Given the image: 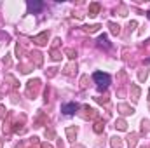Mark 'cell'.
I'll return each instance as SVG.
<instances>
[{
  "label": "cell",
  "instance_id": "6da1fadb",
  "mask_svg": "<svg viewBox=\"0 0 150 148\" xmlns=\"http://www.w3.org/2000/svg\"><path fill=\"white\" fill-rule=\"evenodd\" d=\"M93 78H94V82L98 84V89H100V91H105V89L108 87V84H110V75L103 73V72H96V73L93 75Z\"/></svg>",
  "mask_w": 150,
  "mask_h": 148
},
{
  "label": "cell",
  "instance_id": "7a4b0ae2",
  "mask_svg": "<svg viewBox=\"0 0 150 148\" xmlns=\"http://www.w3.org/2000/svg\"><path fill=\"white\" fill-rule=\"evenodd\" d=\"M79 108H80V106H79L77 103H67V105H63V106H61V111H63L65 115H74Z\"/></svg>",
  "mask_w": 150,
  "mask_h": 148
},
{
  "label": "cell",
  "instance_id": "3957f363",
  "mask_svg": "<svg viewBox=\"0 0 150 148\" xmlns=\"http://www.w3.org/2000/svg\"><path fill=\"white\" fill-rule=\"evenodd\" d=\"M38 85H40V80L38 78H33V80L28 82V96H35L37 94Z\"/></svg>",
  "mask_w": 150,
  "mask_h": 148
},
{
  "label": "cell",
  "instance_id": "277c9868",
  "mask_svg": "<svg viewBox=\"0 0 150 148\" xmlns=\"http://www.w3.org/2000/svg\"><path fill=\"white\" fill-rule=\"evenodd\" d=\"M47 38H49V32H42V33H38L37 37H33V42L37 45H45L47 44Z\"/></svg>",
  "mask_w": 150,
  "mask_h": 148
},
{
  "label": "cell",
  "instance_id": "5b68a950",
  "mask_svg": "<svg viewBox=\"0 0 150 148\" xmlns=\"http://www.w3.org/2000/svg\"><path fill=\"white\" fill-rule=\"evenodd\" d=\"M117 108H119V111H120L122 115H131V113H134V108H131V106L126 105V103H120Z\"/></svg>",
  "mask_w": 150,
  "mask_h": 148
},
{
  "label": "cell",
  "instance_id": "8992f818",
  "mask_svg": "<svg viewBox=\"0 0 150 148\" xmlns=\"http://www.w3.org/2000/svg\"><path fill=\"white\" fill-rule=\"evenodd\" d=\"M42 7H44L42 2H28V9H30V12H38Z\"/></svg>",
  "mask_w": 150,
  "mask_h": 148
},
{
  "label": "cell",
  "instance_id": "52a82bcc",
  "mask_svg": "<svg viewBox=\"0 0 150 148\" xmlns=\"http://www.w3.org/2000/svg\"><path fill=\"white\" fill-rule=\"evenodd\" d=\"M100 9H101V5H100V4H96V2H94V4H91V5H89V16H91V18H94V16L100 12Z\"/></svg>",
  "mask_w": 150,
  "mask_h": 148
},
{
  "label": "cell",
  "instance_id": "ba28073f",
  "mask_svg": "<svg viewBox=\"0 0 150 148\" xmlns=\"http://www.w3.org/2000/svg\"><path fill=\"white\" fill-rule=\"evenodd\" d=\"M136 143H138V134H129L127 136V145H129V148H136Z\"/></svg>",
  "mask_w": 150,
  "mask_h": 148
},
{
  "label": "cell",
  "instance_id": "9c48e42d",
  "mask_svg": "<svg viewBox=\"0 0 150 148\" xmlns=\"http://www.w3.org/2000/svg\"><path fill=\"white\" fill-rule=\"evenodd\" d=\"M84 110L87 111V113H86V118H96V117H98V113H96V110H93V108H89L87 105L84 106Z\"/></svg>",
  "mask_w": 150,
  "mask_h": 148
},
{
  "label": "cell",
  "instance_id": "30bf717a",
  "mask_svg": "<svg viewBox=\"0 0 150 148\" xmlns=\"http://www.w3.org/2000/svg\"><path fill=\"white\" fill-rule=\"evenodd\" d=\"M67 138H68L70 141H74L75 138H77V129H75V127H68V129H67Z\"/></svg>",
  "mask_w": 150,
  "mask_h": 148
},
{
  "label": "cell",
  "instance_id": "8fae6325",
  "mask_svg": "<svg viewBox=\"0 0 150 148\" xmlns=\"http://www.w3.org/2000/svg\"><path fill=\"white\" fill-rule=\"evenodd\" d=\"M30 56H32V61L35 59V65H37V66H40V65H42V54H40V52H37V51H35V52H32Z\"/></svg>",
  "mask_w": 150,
  "mask_h": 148
},
{
  "label": "cell",
  "instance_id": "7c38bea8",
  "mask_svg": "<svg viewBox=\"0 0 150 148\" xmlns=\"http://www.w3.org/2000/svg\"><path fill=\"white\" fill-rule=\"evenodd\" d=\"M115 127H117L119 131H126V129H127V124H126L124 118H119V120L115 122Z\"/></svg>",
  "mask_w": 150,
  "mask_h": 148
},
{
  "label": "cell",
  "instance_id": "4fadbf2b",
  "mask_svg": "<svg viewBox=\"0 0 150 148\" xmlns=\"http://www.w3.org/2000/svg\"><path fill=\"white\" fill-rule=\"evenodd\" d=\"M63 72H65L67 75H74L75 72H77V65H75V63H70V65H68V66H67Z\"/></svg>",
  "mask_w": 150,
  "mask_h": 148
},
{
  "label": "cell",
  "instance_id": "5bb4252c",
  "mask_svg": "<svg viewBox=\"0 0 150 148\" xmlns=\"http://www.w3.org/2000/svg\"><path fill=\"white\" fill-rule=\"evenodd\" d=\"M51 58H52L54 61H59V59H61V52L56 51V47H52V49H51Z\"/></svg>",
  "mask_w": 150,
  "mask_h": 148
},
{
  "label": "cell",
  "instance_id": "9a60e30c",
  "mask_svg": "<svg viewBox=\"0 0 150 148\" xmlns=\"http://www.w3.org/2000/svg\"><path fill=\"white\" fill-rule=\"evenodd\" d=\"M101 26L100 25H91V26H84V30L87 32V33H94V32H98Z\"/></svg>",
  "mask_w": 150,
  "mask_h": 148
},
{
  "label": "cell",
  "instance_id": "2e32d148",
  "mask_svg": "<svg viewBox=\"0 0 150 148\" xmlns=\"http://www.w3.org/2000/svg\"><path fill=\"white\" fill-rule=\"evenodd\" d=\"M131 92H133V98H134V99H138L142 91H140V87H138V85H131Z\"/></svg>",
  "mask_w": 150,
  "mask_h": 148
},
{
  "label": "cell",
  "instance_id": "e0dca14e",
  "mask_svg": "<svg viewBox=\"0 0 150 148\" xmlns=\"http://www.w3.org/2000/svg\"><path fill=\"white\" fill-rule=\"evenodd\" d=\"M108 26H110V32H112L113 35H119V33H120V26H119V25H115V23H110Z\"/></svg>",
  "mask_w": 150,
  "mask_h": 148
},
{
  "label": "cell",
  "instance_id": "ac0fdd59",
  "mask_svg": "<svg viewBox=\"0 0 150 148\" xmlns=\"http://www.w3.org/2000/svg\"><path fill=\"white\" fill-rule=\"evenodd\" d=\"M98 42H100L101 45H105V47H110V44H108V37H107V35H100Z\"/></svg>",
  "mask_w": 150,
  "mask_h": 148
},
{
  "label": "cell",
  "instance_id": "d6986e66",
  "mask_svg": "<svg viewBox=\"0 0 150 148\" xmlns=\"http://www.w3.org/2000/svg\"><path fill=\"white\" fill-rule=\"evenodd\" d=\"M93 129H94V132H98V134H100V132H103V129H105V125H103V122H96Z\"/></svg>",
  "mask_w": 150,
  "mask_h": 148
},
{
  "label": "cell",
  "instance_id": "ffe728a7",
  "mask_svg": "<svg viewBox=\"0 0 150 148\" xmlns=\"http://www.w3.org/2000/svg\"><path fill=\"white\" fill-rule=\"evenodd\" d=\"M120 143H122V141H120V138H117V136H113L112 141H110V145H112L113 148H119L120 147Z\"/></svg>",
  "mask_w": 150,
  "mask_h": 148
},
{
  "label": "cell",
  "instance_id": "44dd1931",
  "mask_svg": "<svg viewBox=\"0 0 150 148\" xmlns=\"http://www.w3.org/2000/svg\"><path fill=\"white\" fill-rule=\"evenodd\" d=\"M65 54H67L70 59H75V58H77V51H74V49H67V51H65Z\"/></svg>",
  "mask_w": 150,
  "mask_h": 148
},
{
  "label": "cell",
  "instance_id": "7402d4cb",
  "mask_svg": "<svg viewBox=\"0 0 150 148\" xmlns=\"http://www.w3.org/2000/svg\"><path fill=\"white\" fill-rule=\"evenodd\" d=\"M87 82H89V77L84 75V77L80 78V89H86V87H87Z\"/></svg>",
  "mask_w": 150,
  "mask_h": 148
},
{
  "label": "cell",
  "instance_id": "603a6c76",
  "mask_svg": "<svg viewBox=\"0 0 150 148\" xmlns=\"http://www.w3.org/2000/svg\"><path fill=\"white\" fill-rule=\"evenodd\" d=\"M147 77H149V72H147V70H140V73H138V78H140V82L147 80Z\"/></svg>",
  "mask_w": 150,
  "mask_h": 148
},
{
  "label": "cell",
  "instance_id": "cb8c5ba5",
  "mask_svg": "<svg viewBox=\"0 0 150 148\" xmlns=\"http://www.w3.org/2000/svg\"><path fill=\"white\" fill-rule=\"evenodd\" d=\"M94 99H96L98 103H101V105H107V103H108V98H107V96H105V98H101V96H98V98H94Z\"/></svg>",
  "mask_w": 150,
  "mask_h": 148
},
{
  "label": "cell",
  "instance_id": "d4e9b609",
  "mask_svg": "<svg viewBox=\"0 0 150 148\" xmlns=\"http://www.w3.org/2000/svg\"><path fill=\"white\" fill-rule=\"evenodd\" d=\"M54 136H56V134H54V131H52V129H45V138H51V140H52Z\"/></svg>",
  "mask_w": 150,
  "mask_h": 148
},
{
  "label": "cell",
  "instance_id": "484cf974",
  "mask_svg": "<svg viewBox=\"0 0 150 148\" xmlns=\"http://www.w3.org/2000/svg\"><path fill=\"white\" fill-rule=\"evenodd\" d=\"M142 125H143V131H150V122L149 120H143Z\"/></svg>",
  "mask_w": 150,
  "mask_h": 148
},
{
  "label": "cell",
  "instance_id": "4316f807",
  "mask_svg": "<svg viewBox=\"0 0 150 148\" xmlns=\"http://www.w3.org/2000/svg\"><path fill=\"white\" fill-rule=\"evenodd\" d=\"M40 148H54L51 143H40Z\"/></svg>",
  "mask_w": 150,
  "mask_h": 148
},
{
  "label": "cell",
  "instance_id": "83f0119b",
  "mask_svg": "<svg viewBox=\"0 0 150 148\" xmlns=\"http://www.w3.org/2000/svg\"><path fill=\"white\" fill-rule=\"evenodd\" d=\"M49 77H52V75H56V68H49V72H47Z\"/></svg>",
  "mask_w": 150,
  "mask_h": 148
},
{
  "label": "cell",
  "instance_id": "f1b7e54d",
  "mask_svg": "<svg viewBox=\"0 0 150 148\" xmlns=\"http://www.w3.org/2000/svg\"><path fill=\"white\" fill-rule=\"evenodd\" d=\"M72 148H86V147H82V145H74Z\"/></svg>",
  "mask_w": 150,
  "mask_h": 148
},
{
  "label": "cell",
  "instance_id": "f546056e",
  "mask_svg": "<svg viewBox=\"0 0 150 148\" xmlns=\"http://www.w3.org/2000/svg\"><path fill=\"white\" fill-rule=\"evenodd\" d=\"M0 148H2V140H0Z\"/></svg>",
  "mask_w": 150,
  "mask_h": 148
},
{
  "label": "cell",
  "instance_id": "4dcf8cb0",
  "mask_svg": "<svg viewBox=\"0 0 150 148\" xmlns=\"http://www.w3.org/2000/svg\"><path fill=\"white\" fill-rule=\"evenodd\" d=\"M149 18H150V11H149Z\"/></svg>",
  "mask_w": 150,
  "mask_h": 148
},
{
  "label": "cell",
  "instance_id": "1f68e13d",
  "mask_svg": "<svg viewBox=\"0 0 150 148\" xmlns=\"http://www.w3.org/2000/svg\"><path fill=\"white\" fill-rule=\"evenodd\" d=\"M32 148H33V147H32ZM35 148H40V147H35Z\"/></svg>",
  "mask_w": 150,
  "mask_h": 148
},
{
  "label": "cell",
  "instance_id": "d6a6232c",
  "mask_svg": "<svg viewBox=\"0 0 150 148\" xmlns=\"http://www.w3.org/2000/svg\"><path fill=\"white\" fill-rule=\"evenodd\" d=\"M143 148H147V147H143Z\"/></svg>",
  "mask_w": 150,
  "mask_h": 148
}]
</instances>
